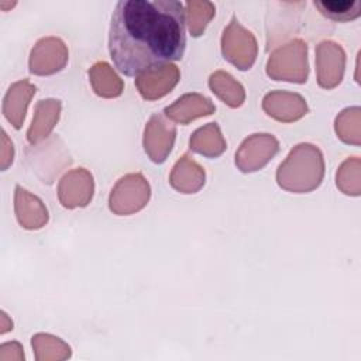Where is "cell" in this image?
<instances>
[{
  "mask_svg": "<svg viewBox=\"0 0 361 361\" xmlns=\"http://www.w3.org/2000/svg\"><path fill=\"white\" fill-rule=\"evenodd\" d=\"M186 48L185 8L178 0H120L113 11L109 51L127 76L182 59Z\"/></svg>",
  "mask_w": 361,
  "mask_h": 361,
  "instance_id": "6da1fadb",
  "label": "cell"
},
{
  "mask_svg": "<svg viewBox=\"0 0 361 361\" xmlns=\"http://www.w3.org/2000/svg\"><path fill=\"white\" fill-rule=\"evenodd\" d=\"M214 109L216 107L212 104V102L207 97H203L195 93V94H185L179 97L175 102V104L165 109V114L179 123L186 124L196 117L212 114Z\"/></svg>",
  "mask_w": 361,
  "mask_h": 361,
  "instance_id": "7a4b0ae2",
  "label": "cell"
},
{
  "mask_svg": "<svg viewBox=\"0 0 361 361\" xmlns=\"http://www.w3.org/2000/svg\"><path fill=\"white\" fill-rule=\"evenodd\" d=\"M32 93H35V86H31L24 80L13 85L4 97V116L16 128L21 127L25 109Z\"/></svg>",
  "mask_w": 361,
  "mask_h": 361,
  "instance_id": "3957f363",
  "label": "cell"
},
{
  "mask_svg": "<svg viewBox=\"0 0 361 361\" xmlns=\"http://www.w3.org/2000/svg\"><path fill=\"white\" fill-rule=\"evenodd\" d=\"M190 148L207 157H217L226 149V142L221 138L219 126L209 123V126L199 128L190 138Z\"/></svg>",
  "mask_w": 361,
  "mask_h": 361,
  "instance_id": "277c9868",
  "label": "cell"
},
{
  "mask_svg": "<svg viewBox=\"0 0 361 361\" xmlns=\"http://www.w3.org/2000/svg\"><path fill=\"white\" fill-rule=\"evenodd\" d=\"M314 7L333 21H351L361 14V3L358 0H323L314 1Z\"/></svg>",
  "mask_w": 361,
  "mask_h": 361,
  "instance_id": "5b68a950",
  "label": "cell"
},
{
  "mask_svg": "<svg viewBox=\"0 0 361 361\" xmlns=\"http://www.w3.org/2000/svg\"><path fill=\"white\" fill-rule=\"evenodd\" d=\"M209 85L212 87V90L224 100V103H227L231 107H238L243 104L244 100V90H230V87H234L238 85V82H235L233 79V76H230L228 73L224 72H216L210 76Z\"/></svg>",
  "mask_w": 361,
  "mask_h": 361,
  "instance_id": "8992f818",
  "label": "cell"
},
{
  "mask_svg": "<svg viewBox=\"0 0 361 361\" xmlns=\"http://www.w3.org/2000/svg\"><path fill=\"white\" fill-rule=\"evenodd\" d=\"M59 109H61V103L59 100H56V103L54 104V107L51 109V111L44 117V110H42V106L38 103L37 106V113H35V118L32 120V126L30 127L28 130V141L31 144L34 142H38L41 141L42 138H45L48 135V131H47V127H45V121H58V117H59Z\"/></svg>",
  "mask_w": 361,
  "mask_h": 361,
  "instance_id": "52a82bcc",
  "label": "cell"
},
{
  "mask_svg": "<svg viewBox=\"0 0 361 361\" xmlns=\"http://www.w3.org/2000/svg\"><path fill=\"white\" fill-rule=\"evenodd\" d=\"M190 178H193V179L200 180V182L204 183V171H203L197 164H195V162L192 161L190 168H189V172L185 173V171L180 168V165L176 164L175 168H173L172 176H171V183H172V186H173L175 189L180 190L182 186H183V183H185V179H190Z\"/></svg>",
  "mask_w": 361,
  "mask_h": 361,
  "instance_id": "ba28073f",
  "label": "cell"
}]
</instances>
